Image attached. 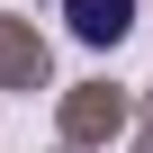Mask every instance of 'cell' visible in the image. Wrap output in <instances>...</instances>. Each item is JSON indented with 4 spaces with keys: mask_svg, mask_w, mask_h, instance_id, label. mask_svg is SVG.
<instances>
[{
    "mask_svg": "<svg viewBox=\"0 0 153 153\" xmlns=\"http://www.w3.org/2000/svg\"><path fill=\"white\" fill-rule=\"evenodd\" d=\"M63 18H72V36H81V45H108V36L135 27V0H63Z\"/></svg>",
    "mask_w": 153,
    "mask_h": 153,
    "instance_id": "6da1fadb",
    "label": "cell"
}]
</instances>
